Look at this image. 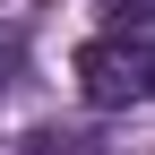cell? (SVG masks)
I'll return each mask as SVG.
<instances>
[{"instance_id":"cell-1","label":"cell","mask_w":155,"mask_h":155,"mask_svg":"<svg viewBox=\"0 0 155 155\" xmlns=\"http://www.w3.org/2000/svg\"><path fill=\"white\" fill-rule=\"evenodd\" d=\"M78 86H86V104H104V112H121V104H155V35L121 26V35L78 43Z\"/></svg>"},{"instance_id":"cell-2","label":"cell","mask_w":155,"mask_h":155,"mask_svg":"<svg viewBox=\"0 0 155 155\" xmlns=\"http://www.w3.org/2000/svg\"><path fill=\"white\" fill-rule=\"evenodd\" d=\"M17 155H95V129H35Z\"/></svg>"},{"instance_id":"cell-3","label":"cell","mask_w":155,"mask_h":155,"mask_svg":"<svg viewBox=\"0 0 155 155\" xmlns=\"http://www.w3.org/2000/svg\"><path fill=\"white\" fill-rule=\"evenodd\" d=\"M112 9H121V17H138V26H147V17H155V0H112Z\"/></svg>"}]
</instances>
